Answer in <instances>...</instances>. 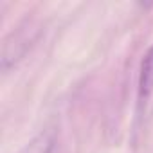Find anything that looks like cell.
Here are the masks:
<instances>
[{
	"label": "cell",
	"mask_w": 153,
	"mask_h": 153,
	"mask_svg": "<svg viewBox=\"0 0 153 153\" xmlns=\"http://www.w3.org/2000/svg\"><path fill=\"white\" fill-rule=\"evenodd\" d=\"M153 94V47L146 52L140 63V76H139V103L144 105L149 96Z\"/></svg>",
	"instance_id": "obj_1"
},
{
	"label": "cell",
	"mask_w": 153,
	"mask_h": 153,
	"mask_svg": "<svg viewBox=\"0 0 153 153\" xmlns=\"http://www.w3.org/2000/svg\"><path fill=\"white\" fill-rule=\"evenodd\" d=\"M54 146V133L51 130H43L34 135L18 153H51Z\"/></svg>",
	"instance_id": "obj_2"
}]
</instances>
